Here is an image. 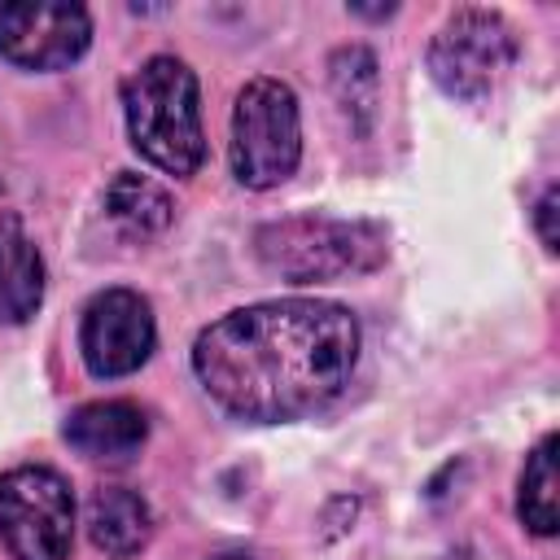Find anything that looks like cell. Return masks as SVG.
I'll use <instances>...</instances> for the list:
<instances>
[{
	"label": "cell",
	"mask_w": 560,
	"mask_h": 560,
	"mask_svg": "<svg viewBox=\"0 0 560 560\" xmlns=\"http://www.w3.org/2000/svg\"><path fill=\"white\" fill-rule=\"evenodd\" d=\"M359 363V319L341 302L276 298L228 311L192 341V372L236 420L280 424L332 402Z\"/></svg>",
	"instance_id": "cell-1"
},
{
	"label": "cell",
	"mask_w": 560,
	"mask_h": 560,
	"mask_svg": "<svg viewBox=\"0 0 560 560\" xmlns=\"http://www.w3.org/2000/svg\"><path fill=\"white\" fill-rule=\"evenodd\" d=\"M122 114L131 149L158 171L188 179L206 158L201 136V96L197 74L179 57H149L136 74L122 79Z\"/></svg>",
	"instance_id": "cell-2"
},
{
	"label": "cell",
	"mask_w": 560,
	"mask_h": 560,
	"mask_svg": "<svg viewBox=\"0 0 560 560\" xmlns=\"http://www.w3.org/2000/svg\"><path fill=\"white\" fill-rule=\"evenodd\" d=\"M254 254L267 271L311 284V280H337L354 271H372L385 262V228L368 219H328V214H298L276 219L254 232Z\"/></svg>",
	"instance_id": "cell-3"
},
{
	"label": "cell",
	"mask_w": 560,
	"mask_h": 560,
	"mask_svg": "<svg viewBox=\"0 0 560 560\" xmlns=\"http://www.w3.org/2000/svg\"><path fill=\"white\" fill-rule=\"evenodd\" d=\"M302 114L284 79H249L232 105V175L245 188H276L298 171Z\"/></svg>",
	"instance_id": "cell-4"
},
{
	"label": "cell",
	"mask_w": 560,
	"mask_h": 560,
	"mask_svg": "<svg viewBox=\"0 0 560 560\" xmlns=\"http://www.w3.org/2000/svg\"><path fill=\"white\" fill-rule=\"evenodd\" d=\"M74 494L61 472L22 464L0 477V538L13 560H66Z\"/></svg>",
	"instance_id": "cell-5"
},
{
	"label": "cell",
	"mask_w": 560,
	"mask_h": 560,
	"mask_svg": "<svg viewBox=\"0 0 560 560\" xmlns=\"http://www.w3.org/2000/svg\"><path fill=\"white\" fill-rule=\"evenodd\" d=\"M516 61V35L494 9H459L451 13L429 44V74L455 101L486 96L508 66Z\"/></svg>",
	"instance_id": "cell-6"
},
{
	"label": "cell",
	"mask_w": 560,
	"mask_h": 560,
	"mask_svg": "<svg viewBox=\"0 0 560 560\" xmlns=\"http://www.w3.org/2000/svg\"><path fill=\"white\" fill-rule=\"evenodd\" d=\"M92 44V18L70 0L0 4V57L22 70H61Z\"/></svg>",
	"instance_id": "cell-7"
},
{
	"label": "cell",
	"mask_w": 560,
	"mask_h": 560,
	"mask_svg": "<svg viewBox=\"0 0 560 560\" xmlns=\"http://www.w3.org/2000/svg\"><path fill=\"white\" fill-rule=\"evenodd\" d=\"M153 341H158L153 306L136 289H105L88 302L83 328H79V350H83V363L92 376H101V381L131 376L136 368L149 363Z\"/></svg>",
	"instance_id": "cell-8"
},
{
	"label": "cell",
	"mask_w": 560,
	"mask_h": 560,
	"mask_svg": "<svg viewBox=\"0 0 560 560\" xmlns=\"http://www.w3.org/2000/svg\"><path fill=\"white\" fill-rule=\"evenodd\" d=\"M66 442L88 455V459H127L144 446L149 438V420L136 402H83L70 420H66Z\"/></svg>",
	"instance_id": "cell-9"
},
{
	"label": "cell",
	"mask_w": 560,
	"mask_h": 560,
	"mask_svg": "<svg viewBox=\"0 0 560 560\" xmlns=\"http://www.w3.org/2000/svg\"><path fill=\"white\" fill-rule=\"evenodd\" d=\"M44 302V258L22 223L0 219V324H26Z\"/></svg>",
	"instance_id": "cell-10"
},
{
	"label": "cell",
	"mask_w": 560,
	"mask_h": 560,
	"mask_svg": "<svg viewBox=\"0 0 560 560\" xmlns=\"http://www.w3.org/2000/svg\"><path fill=\"white\" fill-rule=\"evenodd\" d=\"M153 534L149 503L127 486H105L88 499V538L105 556H136Z\"/></svg>",
	"instance_id": "cell-11"
},
{
	"label": "cell",
	"mask_w": 560,
	"mask_h": 560,
	"mask_svg": "<svg viewBox=\"0 0 560 560\" xmlns=\"http://www.w3.org/2000/svg\"><path fill=\"white\" fill-rule=\"evenodd\" d=\"M105 214L127 232V236H153L171 223L175 206L166 197V188H158L153 179L136 175V171H118L114 184L105 188Z\"/></svg>",
	"instance_id": "cell-12"
},
{
	"label": "cell",
	"mask_w": 560,
	"mask_h": 560,
	"mask_svg": "<svg viewBox=\"0 0 560 560\" xmlns=\"http://www.w3.org/2000/svg\"><path fill=\"white\" fill-rule=\"evenodd\" d=\"M556 446H560L556 433H547L529 451V459L521 468V490H516V516L538 538H551L556 525H560V508H556Z\"/></svg>",
	"instance_id": "cell-13"
},
{
	"label": "cell",
	"mask_w": 560,
	"mask_h": 560,
	"mask_svg": "<svg viewBox=\"0 0 560 560\" xmlns=\"http://www.w3.org/2000/svg\"><path fill=\"white\" fill-rule=\"evenodd\" d=\"M332 92L346 114H359V127H368L376 105V57L368 48H341L332 57Z\"/></svg>",
	"instance_id": "cell-14"
},
{
	"label": "cell",
	"mask_w": 560,
	"mask_h": 560,
	"mask_svg": "<svg viewBox=\"0 0 560 560\" xmlns=\"http://www.w3.org/2000/svg\"><path fill=\"white\" fill-rule=\"evenodd\" d=\"M556 201H560V192L556 188H547L542 197H538V206H534V223H538V236H542V245L556 254L560 249V236H556Z\"/></svg>",
	"instance_id": "cell-15"
},
{
	"label": "cell",
	"mask_w": 560,
	"mask_h": 560,
	"mask_svg": "<svg viewBox=\"0 0 560 560\" xmlns=\"http://www.w3.org/2000/svg\"><path fill=\"white\" fill-rule=\"evenodd\" d=\"M219 560H245V556H219Z\"/></svg>",
	"instance_id": "cell-16"
}]
</instances>
